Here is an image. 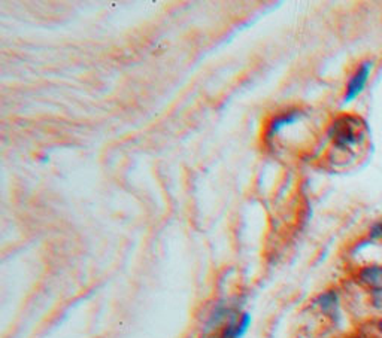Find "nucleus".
<instances>
[{"label": "nucleus", "instance_id": "nucleus-6", "mask_svg": "<svg viewBox=\"0 0 382 338\" xmlns=\"http://www.w3.org/2000/svg\"><path fill=\"white\" fill-rule=\"evenodd\" d=\"M317 303L319 305L321 312H323L324 314L335 316L338 313L339 296L335 291H329V292H324L323 295H319V298H318Z\"/></svg>", "mask_w": 382, "mask_h": 338}, {"label": "nucleus", "instance_id": "nucleus-4", "mask_svg": "<svg viewBox=\"0 0 382 338\" xmlns=\"http://www.w3.org/2000/svg\"><path fill=\"white\" fill-rule=\"evenodd\" d=\"M360 283L376 295H382V265H366L358 273Z\"/></svg>", "mask_w": 382, "mask_h": 338}, {"label": "nucleus", "instance_id": "nucleus-7", "mask_svg": "<svg viewBox=\"0 0 382 338\" xmlns=\"http://www.w3.org/2000/svg\"><path fill=\"white\" fill-rule=\"evenodd\" d=\"M369 237L372 240H378V239H382V222H376L374 227L370 228L369 231Z\"/></svg>", "mask_w": 382, "mask_h": 338}, {"label": "nucleus", "instance_id": "nucleus-5", "mask_svg": "<svg viewBox=\"0 0 382 338\" xmlns=\"http://www.w3.org/2000/svg\"><path fill=\"white\" fill-rule=\"evenodd\" d=\"M301 118V112L300 110H288L285 112V114L283 115H278L275 117L272 121H270V124L267 127V137H274L276 136L278 133L288 127V126H293L296 124V122Z\"/></svg>", "mask_w": 382, "mask_h": 338}, {"label": "nucleus", "instance_id": "nucleus-3", "mask_svg": "<svg viewBox=\"0 0 382 338\" xmlns=\"http://www.w3.org/2000/svg\"><path fill=\"white\" fill-rule=\"evenodd\" d=\"M251 314L249 313H233L227 319V323L221 330L219 338H244V335L248 332V328L251 325Z\"/></svg>", "mask_w": 382, "mask_h": 338}, {"label": "nucleus", "instance_id": "nucleus-2", "mask_svg": "<svg viewBox=\"0 0 382 338\" xmlns=\"http://www.w3.org/2000/svg\"><path fill=\"white\" fill-rule=\"evenodd\" d=\"M370 70H372L370 61H365V63L360 65V67L356 70V74L351 76V79L348 82L344 103H349V101H353L361 93V91L365 90L369 75H370Z\"/></svg>", "mask_w": 382, "mask_h": 338}, {"label": "nucleus", "instance_id": "nucleus-1", "mask_svg": "<svg viewBox=\"0 0 382 338\" xmlns=\"http://www.w3.org/2000/svg\"><path fill=\"white\" fill-rule=\"evenodd\" d=\"M357 118H339L330 130V136L338 148H353L361 140V133Z\"/></svg>", "mask_w": 382, "mask_h": 338}, {"label": "nucleus", "instance_id": "nucleus-8", "mask_svg": "<svg viewBox=\"0 0 382 338\" xmlns=\"http://www.w3.org/2000/svg\"><path fill=\"white\" fill-rule=\"evenodd\" d=\"M376 330H378V332L382 335V317L376 322Z\"/></svg>", "mask_w": 382, "mask_h": 338}]
</instances>
